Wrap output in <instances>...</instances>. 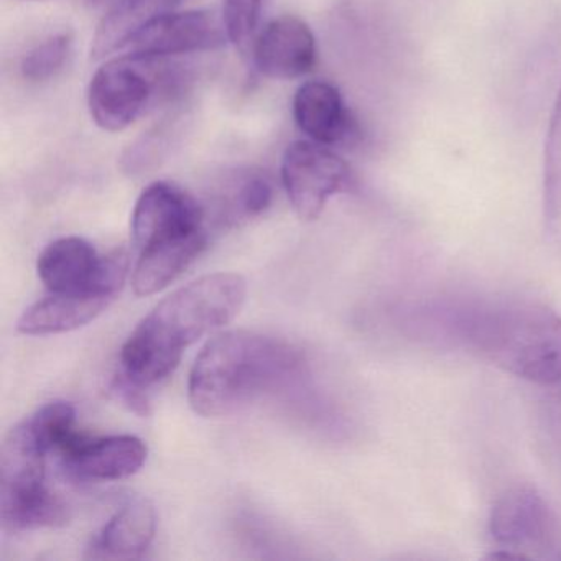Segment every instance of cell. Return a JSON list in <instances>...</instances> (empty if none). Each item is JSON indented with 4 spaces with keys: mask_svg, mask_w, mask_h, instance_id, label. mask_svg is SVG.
<instances>
[{
    "mask_svg": "<svg viewBox=\"0 0 561 561\" xmlns=\"http://www.w3.org/2000/svg\"><path fill=\"white\" fill-rule=\"evenodd\" d=\"M248 284L238 274L205 275L163 298L130 333L121 350V376L147 389L173 374L183 351L231 323Z\"/></svg>",
    "mask_w": 561,
    "mask_h": 561,
    "instance_id": "6da1fadb",
    "label": "cell"
},
{
    "mask_svg": "<svg viewBox=\"0 0 561 561\" xmlns=\"http://www.w3.org/2000/svg\"><path fill=\"white\" fill-rule=\"evenodd\" d=\"M304 370L305 356L294 344L251 331H226L211 337L193 364L190 405L206 419L231 415L294 383Z\"/></svg>",
    "mask_w": 561,
    "mask_h": 561,
    "instance_id": "7a4b0ae2",
    "label": "cell"
},
{
    "mask_svg": "<svg viewBox=\"0 0 561 561\" xmlns=\"http://www.w3.org/2000/svg\"><path fill=\"white\" fill-rule=\"evenodd\" d=\"M458 340L499 369L535 386L561 383V317L527 300L497 301L462 311Z\"/></svg>",
    "mask_w": 561,
    "mask_h": 561,
    "instance_id": "3957f363",
    "label": "cell"
},
{
    "mask_svg": "<svg viewBox=\"0 0 561 561\" xmlns=\"http://www.w3.org/2000/svg\"><path fill=\"white\" fill-rule=\"evenodd\" d=\"M489 534L499 550L520 560H561L560 518L531 485L508 489L495 501Z\"/></svg>",
    "mask_w": 561,
    "mask_h": 561,
    "instance_id": "277c9868",
    "label": "cell"
},
{
    "mask_svg": "<svg viewBox=\"0 0 561 561\" xmlns=\"http://www.w3.org/2000/svg\"><path fill=\"white\" fill-rule=\"evenodd\" d=\"M353 182L351 169L327 146L298 140L285 150L282 183L298 218H320L331 196L344 192Z\"/></svg>",
    "mask_w": 561,
    "mask_h": 561,
    "instance_id": "5b68a950",
    "label": "cell"
},
{
    "mask_svg": "<svg viewBox=\"0 0 561 561\" xmlns=\"http://www.w3.org/2000/svg\"><path fill=\"white\" fill-rule=\"evenodd\" d=\"M225 41H229L225 22L213 12H169L147 22L124 50L130 60L156 61L215 50L225 45Z\"/></svg>",
    "mask_w": 561,
    "mask_h": 561,
    "instance_id": "8992f818",
    "label": "cell"
},
{
    "mask_svg": "<svg viewBox=\"0 0 561 561\" xmlns=\"http://www.w3.org/2000/svg\"><path fill=\"white\" fill-rule=\"evenodd\" d=\"M152 96L153 83L136 61L116 58L106 61L91 78L88 107L100 129L121 133L139 119Z\"/></svg>",
    "mask_w": 561,
    "mask_h": 561,
    "instance_id": "52a82bcc",
    "label": "cell"
},
{
    "mask_svg": "<svg viewBox=\"0 0 561 561\" xmlns=\"http://www.w3.org/2000/svg\"><path fill=\"white\" fill-rule=\"evenodd\" d=\"M206 209L175 183L156 182L144 190L133 213V239L139 251L206 231Z\"/></svg>",
    "mask_w": 561,
    "mask_h": 561,
    "instance_id": "ba28073f",
    "label": "cell"
},
{
    "mask_svg": "<svg viewBox=\"0 0 561 561\" xmlns=\"http://www.w3.org/2000/svg\"><path fill=\"white\" fill-rule=\"evenodd\" d=\"M129 261L121 264L103 282L71 294H50L22 313L18 321L19 333L28 336L70 333L96 320L123 290Z\"/></svg>",
    "mask_w": 561,
    "mask_h": 561,
    "instance_id": "9c48e42d",
    "label": "cell"
},
{
    "mask_svg": "<svg viewBox=\"0 0 561 561\" xmlns=\"http://www.w3.org/2000/svg\"><path fill=\"white\" fill-rule=\"evenodd\" d=\"M127 261L124 251L100 257L84 239L61 238L38 255L37 272L50 294H71L94 287Z\"/></svg>",
    "mask_w": 561,
    "mask_h": 561,
    "instance_id": "30bf717a",
    "label": "cell"
},
{
    "mask_svg": "<svg viewBox=\"0 0 561 561\" xmlns=\"http://www.w3.org/2000/svg\"><path fill=\"white\" fill-rule=\"evenodd\" d=\"M68 474L81 481H119L136 474L147 459V446L133 435L77 438L60 453Z\"/></svg>",
    "mask_w": 561,
    "mask_h": 561,
    "instance_id": "8fae6325",
    "label": "cell"
},
{
    "mask_svg": "<svg viewBox=\"0 0 561 561\" xmlns=\"http://www.w3.org/2000/svg\"><path fill=\"white\" fill-rule=\"evenodd\" d=\"M317 38L295 15H282L265 25L254 44L259 71L271 80H297L317 65Z\"/></svg>",
    "mask_w": 561,
    "mask_h": 561,
    "instance_id": "7c38bea8",
    "label": "cell"
},
{
    "mask_svg": "<svg viewBox=\"0 0 561 561\" xmlns=\"http://www.w3.org/2000/svg\"><path fill=\"white\" fill-rule=\"evenodd\" d=\"M298 129L321 146L356 142L360 130L340 90L327 81H308L294 98Z\"/></svg>",
    "mask_w": 561,
    "mask_h": 561,
    "instance_id": "4fadbf2b",
    "label": "cell"
},
{
    "mask_svg": "<svg viewBox=\"0 0 561 561\" xmlns=\"http://www.w3.org/2000/svg\"><path fill=\"white\" fill-rule=\"evenodd\" d=\"M157 517L147 499L127 501L91 541V558L133 560L140 558L156 537Z\"/></svg>",
    "mask_w": 561,
    "mask_h": 561,
    "instance_id": "5bb4252c",
    "label": "cell"
},
{
    "mask_svg": "<svg viewBox=\"0 0 561 561\" xmlns=\"http://www.w3.org/2000/svg\"><path fill=\"white\" fill-rule=\"evenodd\" d=\"M208 245V231L159 242L140 251L134 268L133 287L139 297L159 294L175 282Z\"/></svg>",
    "mask_w": 561,
    "mask_h": 561,
    "instance_id": "9a60e30c",
    "label": "cell"
},
{
    "mask_svg": "<svg viewBox=\"0 0 561 561\" xmlns=\"http://www.w3.org/2000/svg\"><path fill=\"white\" fill-rule=\"evenodd\" d=\"M0 520L14 534L58 527L68 520V507L47 481L0 485Z\"/></svg>",
    "mask_w": 561,
    "mask_h": 561,
    "instance_id": "2e32d148",
    "label": "cell"
},
{
    "mask_svg": "<svg viewBox=\"0 0 561 561\" xmlns=\"http://www.w3.org/2000/svg\"><path fill=\"white\" fill-rule=\"evenodd\" d=\"M182 0H117L98 27L91 55L103 60L124 50L130 38L152 19L169 14Z\"/></svg>",
    "mask_w": 561,
    "mask_h": 561,
    "instance_id": "e0dca14e",
    "label": "cell"
},
{
    "mask_svg": "<svg viewBox=\"0 0 561 561\" xmlns=\"http://www.w3.org/2000/svg\"><path fill=\"white\" fill-rule=\"evenodd\" d=\"M274 188L271 180L262 172L238 173L225 188V198L219 199L218 218L225 225H238L241 221L261 216L271 208Z\"/></svg>",
    "mask_w": 561,
    "mask_h": 561,
    "instance_id": "ac0fdd59",
    "label": "cell"
},
{
    "mask_svg": "<svg viewBox=\"0 0 561 561\" xmlns=\"http://www.w3.org/2000/svg\"><path fill=\"white\" fill-rule=\"evenodd\" d=\"M543 222L548 236L561 241V90L545 142Z\"/></svg>",
    "mask_w": 561,
    "mask_h": 561,
    "instance_id": "d6986e66",
    "label": "cell"
},
{
    "mask_svg": "<svg viewBox=\"0 0 561 561\" xmlns=\"http://www.w3.org/2000/svg\"><path fill=\"white\" fill-rule=\"evenodd\" d=\"M77 412L68 402H50L38 409L31 419H27L32 432L37 436L48 455H60L78 436L75 428Z\"/></svg>",
    "mask_w": 561,
    "mask_h": 561,
    "instance_id": "ffe728a7",
    "label": "cell"
},
{
    "mask_svg": "<svg viewBox=\"0 0 561 561\" xmlns=\"http://www.w3.org/2000/svg\"><path fill=\"white\" fill-rule=\"evenodd\" d=\"M71 47H73V37L68 32L51 35L25 55L21 67L22 77L32 83L50 81L64 70L70 58Z\"/></svg>",
    "mask_w": 561,
    "mask_h": 561,
    "instance_id": "44dd1931",
    "label": "cell"
},
{
    "mask_svg": "<svg viewBox=\"0 0 561 561\" xmlns=\"http://www.w3.org/2000/svg\"><path fill=\"white\" fill-rule=\"evenodd\" d=\"M264 0H222V22L229 42L244 51L254 38Z\"/></svg>",
    "mask_w": 561,
    "mask_h": 561,
    "instance_id": "7402d4cb",
    "label": "cell"
}]
</instances>
